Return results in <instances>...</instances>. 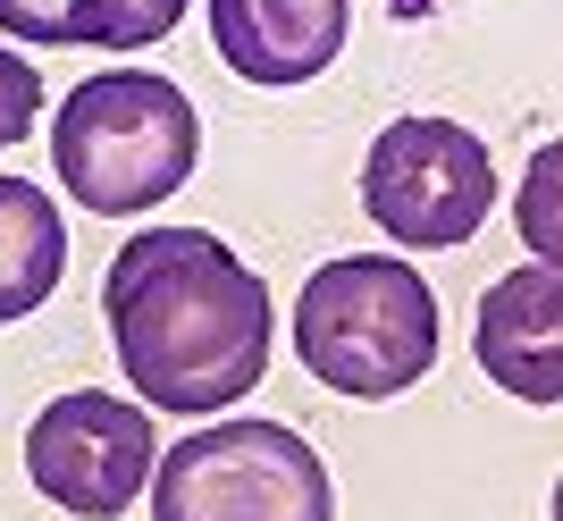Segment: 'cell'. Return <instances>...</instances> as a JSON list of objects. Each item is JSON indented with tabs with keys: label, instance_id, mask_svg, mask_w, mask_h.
<instances>
[{
	"label": "cell",
	"instance_id": "obj_9",
	"mask_svg": "<svg viewBox=\"0 0 563 521\" xmlns=\"http://www.w3.org/2000/svg\"><path fill=\"white\" fill-rule=\"evenodd\" d=\"M59 269H68V228H59V202L25 177H0V329L43 311L59 295Z\"/></svg>",
	"mask_w": 563,
	"mask_h": 521
},
{
	"label": "cell",
	"instance_id": "obj_1",
	"mask_svg": "<svg viewBox=\"0 0 563 521\" xmlns=\"http://www.w3.org/2000/svg\"><path fill=\"white\" fill-rule=\"evenodd\" d=\"M118 370L161 412H228L269 370V286L202 228H143L101 278Z\"/></svg>",
	"mask_w": 563,
	"mask_h": 521
},
{
	"label": "cell",
	"instance_id": "obj_12",
	"mask_svg": "<svg viewBox=\"0 0 563 521\" xmlns=\"http://www.w3.org/2000/svg\"><path fill=\"white\" fill-rule=\"evenodd\" d=\"M0 34H18V43H76V0H0Z\"/></svg>",
	"mask_w": 563,
	"mask_h": 521
},
{
	"label": "cell",
	"instance_id": "obj_6",
	"mask_svg": "<svg viewBox=\"0 0 563 521\" xmlns=\"http://www.w3.org/2000/svg\"><path fill=\"white\" fill-rule=\"evenodd\" d=\"M152 421H143L126 396H59L34 412L25 429V479L43 488L59 513H85V521H118L126 505L152 488Z\"/></svg>",
	"mask_w": 563,
	"mask_h": 521
},
{
	"label": "cell",
	"instance_id": "obj_8",
	"mask_svg": "<svg viewBox=\"0 0 563 521\" xmlns=\"http://www.w3.org/2000/svg\"><path fill=\"white\" fill-rule=\"evenodd\" d=\"M211 43L244 85H311L345 51V0H211Z\"/></svg>",
	"mask_w": 563,
	"mask_h": 521
},
{
	"label": "cell",
	"instance_id": "obj_4",
	"mask_svg": "<svg viewBox=\"0 0 563 521\" xmlns=\"http://www.w3.org/2000/svg\"><path fill=\"white\" fill-rule=\"evenodd\" d=\"M152 521H336V488L286 421H219L152 463Z\"/></svg>",
	"mask_w": 563,
	"mask_h": 521
},
{
	"label": "cell",
	"instance_id": "obj_13",
	"mask_svg": "<svg viewBox=\"0 0 563 521\" xmlns=\"http://www.w3.org/2000/svg\"><path fill=\"white\" fill-rule=\"evenodd\" d=\"M547 193H555V143L530 160V193H521V228L539 236V260L555 253V211H547Z\"/></svg>",
	"mask_w": 563,
	"mask_h": 521
},
{
	"label": "cell",
	"instance_id": "obj_2",
	"mask_svg": "<svg viewBox=\"0 0 563 521\" xmlns=\"http://www.w3.org/2000/svg\"><path fill=\"white\" fill-rule=\"evenodd\" d=\"M194 160H202V119H194V101L152 68L85 76V85L59 101V126H51L59 193H76V202L101 211V219L168 202V193L194 177Z\"/></svg>",
	"mask_w": 563,
	"mask_h": 521
},
{
	"label": "cell",
	"instance_id": "obj_11",
	"mask_svg": "<svg viewBox=\"0 0 563 521\" xmlns=\"http://www.w3.org/2000/svg\"><path fill=\"white\" fill-rule=\"evenodd\" d=\"M34 119H43V76H34V59L0 51V152L34 135Z\"/></svg>",
	"mask_w": 563,
	"mask_h": 521
},
{
	"label": "cell",
	"instance_id": "obj_5",
	"mask_svg": "<svg viewBox=\"0 0 563 521\" xmlns=\"http://www.w3.org/2000/svg\"><path fill=\"white\" fill-rule=\"evenodd\" d=\"M496 168L488 143L454 119H396L378 126L371 160H362V211L387 228L412 253H446V244H471L479 219H488Z\"/></svg>",
	"mask_w": 563,
	"mask_h": 521
},
{
	"label": "cell",
	"instance_id": "obj_3",
	"mask_svg": "<svg viewBox=\"0 0 563 521\" xmlns=\"http://www.w3.org/2000/svg\"><path fill=\"white\" fill-rule=\"evenodd\" d=\"M295 354L329 396L387 403L438 362V295L412 260H329L295 303Z\"/></svg>",
	"mask_w": 563,
	"mask_h": 521
},
{
	"label": "cell",
	"instance_id": "obj_10",
	"mask_svg": "<svg viewBox=\"0 0 563 521\" xmlns=\"http://www.w3.org/2000/svg\"><path fill=\"white\" fill-rule=\"evenodd\" d=\"M186 0H76V43L85 51H152Z\"/></svg>",
	"mask_w": 563,
	"mask_h": 521
},
{
	"label": "cell",
	"instance_id": "obj_7",
	"mask_svg": "<svg viewBox=\"0 0 563 521\" xmlns=\"http://www.w3.org/2000/svg\"><path fill=\"white\" fill-rule=\"evenodd\" d=\"M471 354L505 396L521 403H563V278L555 260H530L514 278H496L479 295V329Z\"/></svg>",
	"mask_w": 563,
	"mask_h": 521
}]
</instances>
